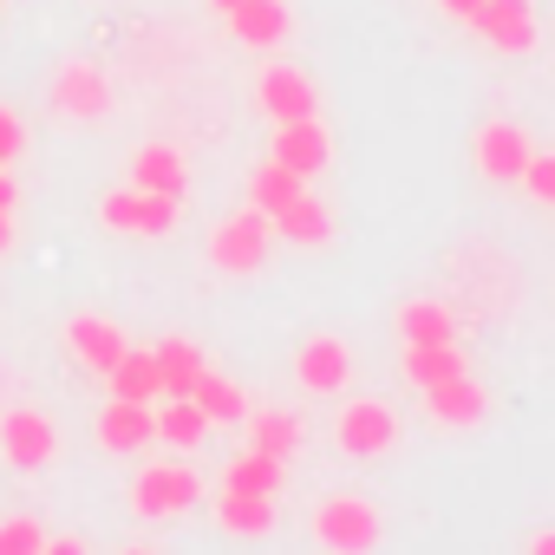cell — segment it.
<instances>
[{
  "label": "cell",
  "mask_w": 555,
  "mask_h": 555,
  "mask_svg": "<svg viewBox=\"0 0 555 555\" xmlns=\"http://www.w3.org/2000/svg\"><path fill=\"white\" fill-rule=\"evenodd\" d=\"M308 535H314L321 548L360 555V548H379V542H386V516H379V503H366V496H321V503L308 509Z\"/></svg>",
  "instance_id": "cell-1"
},
{
  "label": "cell",
  "mask_w": 555,
  "mask_h": 555,
  "mask_svg": "<svg viewBox=\"0 0 555 555\" xmlns=\"http://www.w3.org/2000/svg\"><path fill=\"white\" fill-rule=\"evenodd\" d=\"M196 496H203L196 464L164 457V464H144V470H138V483H131V516H138V522H170V516L196 509Z\"/></svg>",
  "instance_id": "cell-2"
},
{
  "label": "cell",
  "mask_w": 555,
  "mask_h": 555,
  "mask_svg": "<svg viewBox=\"0 0 555 555\" xmlns=\"http://www.w3.org/2000/svg\"><path fill=\"white\" fill-rule=\"evenodd\" d=\"M0 457H8L14 470H47L53 457H60V431H53V418L47 412H34V405H14V412H0Z\"/></svg>",
  "instance_id": "cell-3"
},
{
  "label": "cell",
  "mask_w": 555,
  "mask_h": 555,
  "mask_svg": "<svg viewBox=\"0 0 555 555\" xmlns=\"http://www.w3.org/2000/svg\"><path fill=\"white\" fill-rule=\"evenodd\" d=\"M209 261H216L222 274H255V268L268 261V216L248 203V209H235L229 222H216V229H209Z\"/></svg>",
  "instance_id": "cell-4"
},
{
  "label": "cell",
  "mask_w": 555,
  "mask_h": 555,
  "mask_svg": "<svg viewBox=\"0 0 555 555\" xmlns=\"http://www.w3.org/2000/svg\"><path fill=\"white\" fill-rule=\"evenodd\" d=\"M464 27H477V40H483L490 53H509V60L535 53V40H542V27H535V8H529V0H483V8H477Z\"/></svg>",
  "instance_id": "cell-5"
},
{
  "label": "cell",
  "mask_w": 555,
  "mask_h": 555,
  "mask_svg": "<svg viewBox=\"0 0 555 555\" xmlns=\"http://www.w3.org/2000/svg\"><path fill=\"white\" fill-rule=\"evenodd\" d=\"M334 438H340L347 457H379V451L399 444V412L386 399H347L340 418H334Z\"/></svg>",
  "instance_id": "cell-6"
},
{
  "label": "cell",
  "mask_w": 555,
  "mask_h": 555,
  "mask_svg": "<svg viewBox=\"0 0 555 555\" xmlns=\"http://www.w3.org/2000/svg\"><path fill=\"white\" fill-rule=\"evenodd\" d=\"M47 99H53V112L60 118H105V105H112V86H105V73L92 66V60H66L53 79H47Z\"/></svg>",
  "instance_id": "cell-7"
},
{
  "label": "cell",
  "mask_w": 555,
  "mask_h": 555,
  "mask_svg": "<svg viewBox=\"0 0 555 555\" xmlns=\"http://www.w3.org/2000/svg\"><path fill=\"white\" fill-rule=\"evenodd\" d=\"M99 222L105 229H125V235H170L177 229V196H157V190H112L99 203Z\"/></svg>",
  "instance_id": "cell-8"
},
{
  "label": "cell",
  "mask_w": 555,
  "mask_h": 555,
  "mask_svg": "<svg viewBox=\"0 0 555 555\" xmlns=\"http://www.w3.org/2000/svg\"><path fill=\"white\" fill-rule=\"evenodd\" d=\"M255 105L274 118V125H288V118H321V92L301 66H261L255 79Z\"/></svg>",
  "instance_id": "cell-9"
},
{
  "label": "cell",
  "mask_w": 555,
  "mask_h": 555,
  "mask_svg": "<svg viewBox=\"0 0 555 555\" xmlns=\"http://www.w3.org/2000/svg\"><path fill=\"white\" fill-rule=\"evenodd\" d=\"M425 412H431L444 431H464V425H483V412H490V392L477 386V373H451V379L425 386Z\"/></svg>",
  "instance_id": "cell-10"
},
{
  "label": "cell",
  "mask_w": 555,
  "mask_h": 555,
  "mask_svg": "<svg viewBox=\"0 0 555 555\" xmlns=\"http://www.w3.org/2000/svg\"><path fill=\"white\" fill-rule=\"evenodd\" d=\"M295 379H301L308 392H340V386L353 379V347L334 340V334L301 340V353H295Z\"/></svg>",
  "instance_id": "cell-11"
},
{
  "label": "cell",
  "mask_w": 555,
  "mask_h": 555,
  "mask_svg": "<svg viewBox=\"0 0 555 555\" xmlns=\"http://www.w3.org/2000/svg\"><path fill=\"white\" fill-rule=\"evenodd\" d=\"M470 157H477V170L483 177H496V183H516L522 177V164H529V138L516 131V125H477V138H470Z\"/></svg>",
  "instance_id": "cell-12"
},
{
  "label": "cell",
  "mask_w": 555,
  "mask_h": 555,
  "mask_svg": "<svg viewBox=\"0 0 555 555\" xmlns=\"http://www.w3.org/2000/svg\"><path fill=\"white\" fill-rule=\"evenodd\" d=\"M99 444L105 451H144L151 438H157V405H144V399H118L112 392V405L99 412Z\"/></svg>",
  "instance_id": "cell-13"
},
{
  "label": "cell",
  "mask_w": 555,
  "mask_h": 555,
  "mask_svg": "<svg viewBox=\"0 0 555 555\" xmlns=\"http://www.w3.org/2000/svg\"><path fill=\"white\" fill-rule=\"evenodd\" d=\"M268 157H282V164L301 170V177H321L327 157H334V138H327L321 118H288L282 131H274V151H268Z\"/></svg>",
  "instance_id": "cell-14"
},
{
  "label": "cell",
  "mask_w": 555,
  "mask_h": 555,
  "mask_svg": "<svg viewBox=\"0 0 555 555\" xmlns=\"http://www.w3.org/2000/svg\"><path fill=\"white\" fill-rule=\"evenodd\" d=\"M66 347L79 353V366H92V373L105 379V373L125 360V347H131V340H125L105 314H73V321H66Z\"/></svg>",
  "instance_id": "cell-15"
},
{
  "label": "cell",
  "mask_w": 555,
  "mask_h": 555,
  "mask_svg": "<svg viewBox=\"0 0 555 555\" xmlns=\"http://www.w3.org/2000/svg\"><path fill=\"white\" fill-rule=\"evenodd\" d=\"M288 0H242V8L229 14V34L248 47V53H274V47H282L288 40Z\"/></svg>",
  "instance_id": "cell-16"
},
{
  "label": "cell",
  "mask_w": 555,
  "mask_h": 555,
  "mask_svg": "<svg viewBox=\"0 0 555 555\" xmlns=\"http://www.w3.org/2000/svg\"><path fill=\"white\" fill-rule=\"evenodd\" d=\"M209 516H216V529H229V535H274V496L268 490H216V503H209Z\"/></svg>",
  "instance_id": "cell-17"
},
{
  "label": "cell",
  "mask_w": 555,
  "mask_h": 555,
  "mask_svg": "<svg viewBox=\"0 0 555 555\" xmlns=\"http://www.w3.org/2000/svg\"><path fill=\"white\" fill-rule=\"evenodd\" d=\"M268 222H274V235L295 242V248H327V242H334V216H327V203H314L308 190H301L295 203H282Z\"/></svg>",
  "instance_id": "cell-18"
},
{
  "label": "cell",
  "mask_w": 555,
  "mask_h": 555,
  "mask_svg": "<svg viewBox=\"0 0 555 555\" xmlns=\"http://www.w3.org/2000/svg\"><path fill=\"white\" fill-rule=\"evenodd\" d=\"M242 425H248V444H255V451H268V457H282V464H288V457L301 451V418H295L288 405H268V412H248Z\"/></svg>",
  "instance_id": "cell-19"
},
{
  "label": "cell",
  "mask_w": 555,
  "mask_h": 555,
  "mask_svg": "<svg viewBox=\"0 0 555 555\" xmlns=\"http://www.w3.org/2000/svg\"><path fill=\"white\" fill-rule=\"evenodd\" d=\"M131 164H138V190H157V196H177V203H183L190 170H183V151H177V144H144Z\"/></svg>",
  "instance_id": "cell-20"
},
{
  "label": "cell",
  "mask_w": 555,
  "mask_h": 555,
  "mask_svg": "<svg viewBox=\"0 0 555 555\" xmlns=\"http://www.w3.org/2000/svg\"><path fill=\"white\" fill-rule=\"evenodd\" d=\"M151 353H157V373H164V392H170V399H183V392L209 373V360H203L196 340H177V334H170V340H157Z\"/></svg>",
  "instance_id": "cell-21"
},
{
  "label": "cell",
  "mask_w": 555,
  "mask_h": 555,
  "mask_svg": "<svg viewBox=\"0 0 555 555\" xmlns=\"http://www.w3.org/2000/svg\"><path fill=\"white\" fill-rule=\"evenodd\" d=\"M308 190V177L301 170H288L282 157H268V164H255V177H248V203L261 209V216H274L282 203H295Z\"/></svg>",
  "instance_id": "cell-22"
},
{
  "label": "cell",
  "mask_w": 555,
  "mask_h": 555,
  "mask_svg": "<svg viewBox=\"0 0 555 555\" xmlns=\"http://www.w3.org/2000/svg\"><path fill=\"white\" fill-rule=\"evenodd\" d=\"M105 379H112V392H118V399H144V405H157V399H164L157 353H138V347H125V360H118Z\"/></svg>",
  "instance_id": "cell-23"
},
{
  "label": "cell",
  "mask_w": 555,
  "mask_h": 555,
  "mask_svg": "<svg viewBox=\"0 0 555 555\" xmlns=\"http://www.w3.org/2000/svg\"><path fill=\"white\" fill-rule=\"evenodd\" d=\"M157 438L170 444V451H196L203 438H209V418H203V405L183 392V399H170L164 392V412H157Z\"/></svg>",
  "instance_id": "cell-24"
},
{
  "label": "cell",
  "mask_w": 555,
  "mask_h": 555,
  "mask_svg": "<svg viewBox=\"0 0 555 555\" xmlns=\"http://www.w3.org/2000/svg\"><path fill=\"white\" fill-rule=\"evenodd\" d=\"M190 399L203 405V418H209V425H242V418H248L242 386H235V379H222V373H203V379L190 386Z\"/></svg>",
  "instance_id": "cell-25"
},
{
  "label": "cell",
  "mask_w": 555,
  "mask_h": 555,
  "mask_svg": "<svg viewBox=\"0 0 555 555\" xmlns=\"http://www.w3.org/2000/svg\"><path fill=\"white\" fill-rule=\"evenodd\" d=\"M399 334H405V347H431V340H451L457 321H451L444 301H405L399 308Z\"/></svg>",
  "instance_id": "cell-26"
},
{
  "label": "cell",
  "mask_w": 555,
  "mask_h": 555,
  "mask_svg": "<svg viewBox=\"0 0 555 555\" xmlns=\"http://www.w3.org/2000/svg\"><path fill=\"white\" fill-rule=\"evenodd\" d=\"M418 392L425 386H438V379H451V373H464V353L451 347V340H431V347H405V366H399Z\"/></svg>",
  "instance_id": "cell-27"
},
{
  "label": "cell",
  "mask_w": 555,
  "mask_h": 555,
  "mask_svg": "<svg viewBox=\"0 0 555 555\" xmlns=\"http://www.w3.org/2000/svg\"><path fill=\"white\" fill-rule=\"evenodd\" d=\"M282 477H288L282 457H268V451H255V444L222 464V483H229V490H268V496H274V490H282Z\"/></svg>",
  "instance_id": "cell-28"
},
{
  "label": "cell",
  "mask_w": 555,
  "mask_h": 555,
  "mask_svg": "<svg viewBox=\"0 0 555 555\" xmlns=\"http://www.w3.org/2000/svg\"><path fill=\"white\" fill-rule=\"evenodd\" d=\"M47 548V529L34 516H0V555H40Z\"/></svg>",
  "instance_id": "cell-29"
},
{
  "label": "cell",
  "mask_w": 555,
  "mask_h": 555,
  "mask_svg": "<svg viewBox=\"0 0 555 555\" xmlns=\"http://www.w3.org/2000/svg\"><path fill=\"white\" fill-rule=\"evenodd\" d=\"M542 209H555V151H529V164H522V177H516Z\"/></svg>",
  "instance_id": "cell-30"
},
{
  "label": "cell",
  "mask_w": 555,
  "mask_h": 555,
  "mask_svg": "<svg viewBox=\"0 0 555 555\" xmlns=\"http://www.w3.org/2000/svg\"><path fill=\"white\" fill-rule=\"evenodd\" d=\"M21 151H27V125H21L8 105H0V164H14Z\"/></svg>",
  "instance_id": "cell-31"
},
{
  "label": "cell",
  "mask_w": 555,
  "mask_h": 555,
  "mask_svg": "<svg viewBox=\"0 0 555 555\" xmlns=\"http://www.w3.org/2000/svg\"><path fill=\"white\" fill-rule=\"evenodd\" d=\"M438 8H444V14H451V21H470V14H477V8H483V0H438Z\"/></svg>",
  "instance_id": "cell-32"
},
{
  "label": "cell",
  "mask_w": 555,
  "mask_h": 555,
  "mask_svg": "<svg viewBox=\"0 0 555 555\" xmlns=\"http://www.w3.org/2000/svg\"><path fill=\"white\" fill-rule=\"evenodd\" d=\"M79 548H86L79 535H47V555H79Z\"/></svg>",
  "instance_id": "cell-33"
},
{
  "label": "cell",
  "mask_w": 555,
  "mask_h": 555,
  "mask_svg": "<svg viewBox=\"0 0 555 555\" xmlns=\"http://www.w3.org/2000/svg\"><path fill=\"white\" fill-rule=\"evenodd\" d=\"M21 203V190H14V177H8V164H0V209H14Z\"/></svg>",
  "instance_id": "cell-34"
},
{
  "label": "cell",
  "mask_w": 555,
  "mask_h": 555,
  "mask_svg": "<svg viewBox=\"0 0 555 555\" xmlns=\"http://www.w3.org/2000/svg\"><path fill=\"white\" fill-rule=\"evenodd\" d=\"M14 248V209H0V255Z\"/></svg>",
  "instance_id": "cell-35"
},
{
  "label": "cell",
  "mask_w": 555,
  "mask_h": 555,
  "mask_svg": "<svg viewBox=\"0 0 555 555\" xmlns=\"http://www.w3.org/2000/svg\"><path fill=\"white\" fill-rule=\"evenodd\" d=\"M529 555H555V535H529Z\"/></svg>",
  "instance_id": "cell-36"
},
{
  "label": "cell",
  "mask_w": 555,
  "mask_h": 555,
  "mask_svg": "<svg viewBox=\"0 0 555 555\" xmlns=\"http://www.w3.org/2000/svg\"><path fill=\"white\" fill-rule=\"evenodd\" d=\"M242 8V0H209V14H235Z\"/></svg>",
  "instance_id": "cell-37"
}]
</instances>
